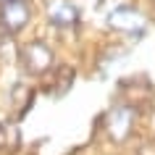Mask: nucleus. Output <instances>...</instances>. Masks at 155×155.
<instances>
[{"label":"nucleus","instance_id":"1","mask_svg":"<svg viewBox=\"0 0 155 155\" xmlns=\"http://www.w3.org/2000/svg\"><path fill=\"white\" fill-rule=\"evenodd\" d=\"M134 124H137V108L126 103H118L105 113V131L113 142H126L134 131Z\"/></svg>","mask_w":155,"mask_h":155},{"label":"nucleus","instance_id":"2","mask_svg":"<svg viewBox=\"0 0 155 155\" xmlns=\"http://www.w3.org/2000/svg\"><path fill=\"white\" fill-rule=\"evenodd\" d=\"M21 63H24V71L26 74H34V76H42V74H48L55 63V55H53V50L45 45V42H29L21 48Z\"/></svg>","mask_w":155,"mask_h":155},{"label":"nucleus","instance_id":"3","mask_svg":"<svg viewBox=\"0 0 155 155\" xmlns=\"http://www.w3.org/2000/svg\"><path fill=\"white\" fill-rule=\"evenodd\" d=\"M32 18V8L26 0H11V3H3L0 8V24L8 34H16L21 32Z\"/></svg>","mask_w":155,"mask_h":155},{"label":"nucleus","instance_id":"4","mask_svg":"<svg viewBox=\"0 0 155 155\" xmlns=\"http://www.w3.org/2000/svg\"><path fill=\"white\" fill-rule=\"evenodd\" d=\"M108 24L118 29V32H129V34H142L145 32V16L131 5H121V8L110 11Z\"/></svg>","mask_w":155,"mask_h":155},{"label":"nucleus","instance_id":"5","mask_svg":"<svg viewBox=\"0 0 155 155\" xmlns=\"http://www.w3.org/2000/svg\"><path fill=\"white\" fill-rule=\"evenodd\" d=\"M118 92H121V97L126 100V105H131V108H134V103H139V100H145V103L153 100V87H150V82H147L145 76H126V79L118 84Z\"/></svg>","mask_w":155,"mask_h":155},{"label":"nucleus","instance_id":"6","mask_svg":"<svg viewBox=\"0 0 155 155\" xmlns=\"http://www.w3.org/2000/svg\"><path fill=\"white\" fill-rule=\"evenodd\" d=\"M48 21L55 26H74L79 21V8L71 0H53L48 5Z\"/></svg>","mask_w":155,"mask_h":155},{"label":"nucleus","instance_id":"7","mask_svg":"<svg viewBox=\"0 0 155 155\" xmlns=\"http://www.w3.org/2000/svg\"><path fill=\"white\" fill-rule=\"evenodd\" d=\"M74 68H68V66H58L55 71H53V79H50V84L45 87L48 90V95H53V97H63L66 92L71 90L74 84Z\"/></svg>","mask_w":155,"mask_h":155},{"label":"nucleus","instance_id":"8","mask_svg":"<svg viewBox=\"0 0 155 155\" xmlns=\"http://www.w3.org/2000/svg\"><path fill=\"white\" fill-rule=\"evenodd\" d=\"M21 147V131L13 121H0V150L3 153H16Z\"/></svg>","mask_w":155,"mask_h":155},{"label":"nucleus","instance_id":"9","mask_svg":"<svg viewBox=\"0 0 155 155\" xmlns=\"http://www.w3.org/2000/svg\"><path fill=\"white\" fill-rule=\"evenodd\" d=\"M11 100H13V105H16V118H21V116L32 108L34 90H29L26 84H16V87H13V92H11Z\"/></svg>","mask_w":155,"mask_h":155},{"label":"nucleus","instance_id":"10","mask_svg":"<svg viewBox=\"0 0 155 155\" xmlns=\"http://www.w3.org/2000/svg\"><path fill=\"white\" fill-rule=\"evenodd\" d=\"M137 155H155V142H145V145H139Z\"/></svg>","mask_w":155,"mask_h":155},{"label":"nucleus","instance_id":"11","mask_svg":"<svg viewBox=\"0 0 155 155\" xmlns=\"http://www.w3.org/2000/svg\"><path fill=\"white\" fill-rule=\"evenodd\" d=\"M3 3H11V0H3Z\"/></svg>","mask_w":155,"mask_h":155}]
</instances>
